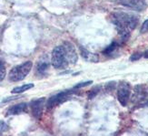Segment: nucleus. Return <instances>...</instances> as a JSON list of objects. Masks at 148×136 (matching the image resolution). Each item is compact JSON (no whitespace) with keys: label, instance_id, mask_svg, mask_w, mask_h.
<instances>
[{"label":"nucleus","instance_id":"nucleus-1","mask_svg":"<svg viewBox=\"0 0 148 136\" xmlns=\"http://www.w3.org/2000/svg\"><path fill=\"white\" fill-rule=\"evenodd\" d=\"M139 17L125 12H114L112 14V22L116 27L118 33L124 38L129 37L130 31L136 28Z\"/></svg>","mask_w":148,"mask_h":136},{"label":"nucleus","instance_id":"nucleus-2","mask_svg":"<svg viewBox=\"0 0 148 136\" xmlns=\"http://www.w3.org/2000/svg\"><path fill=\"white\" fill-rule=\"evenodd\" d=\"M51 64L55 69H66L69 65L66 51L63 44L53 49L52 56H51Z\"/></svg>","mask_w":148,"mask_h":136},{"label":"nucleus","instance_id":"nucleus-3","mask_svg":"<svg viewBox=\"0 0 148 136\" xmlns=\"http://www.w3.org/2000/svg\"><path fill=\"white\" fill-rule=\"evenodd\" d=\"M33 67V63L31 61H25L20 65H17L11 69L8 74V80L12 82H17L23 80L28 75Z\"/></svg>","mask_w":148,"mask_h":136},{"label":"nucleus","instance_id":"nucleus-4","mask_svg":"<svg viewBox=\"0 0 148 136\" xmlns=\"http://www.w3.org/2000/svg\"><path fill=\"white\" fill-rule=\"evenodd\" d=\"M131 87L126 81H121L117 87V99L123 106H126L130 99Z\"/></svg>","mask_w":148,"mask_h":136},{"label":"nucleus","instance_id":"nucleus-5","mask_svg":"<svg viewBox=\"0 0 148 136\" xmlns=\"http://www.w3.org/2000/svg\"><path fill=\"white\" fill-rule=\"evenodd\" d=\"M71 94H72L71 90H65V92H59V93H57V94L52 96L47 101V110L53 109L56 106H58L59 104L63 103L64 101H67L69 97L71 96Z\"/></svg>","mask_w":148,"mask_h":136},{"label":"nucleus","instance_id":"nucleus-6","mask_svg":"<svg viewBox=\"0 0 148 136\" xmlns=\"http://www.w3.org/2000/svg\"><path fill=\"white\" fill-rule=\"evenodd\" d=\"M133 101L139 104L148 103V87L138 85L134 88V93L133 97Z\"/></svg>","mask_w":148,"mask_h":136},{"label":"nucleus","instance_id":"nucleus-7","mask_svg":"<svg viewBox=\"0 0 148 136\" xmlns=\"http://www.w3.org/2000/svg\"><path fill=\"white\" fill-rule=\"evenodd\" d=\"M45 101H46V99H45V98H40V99L32 101L31 103H30L32 115H33L36 119H39L42 116Z\"/></svg>","mask_w":148,"mask_h":136},{"label":"nucleus","instance_id":"nucleus-8","mask_svg":"<svg viewBox=\"0 0 148 136\" xmlns=\"http://www.w3.org/2000/svg\"><path fill=\"white\" fill-rule=\"evenodd\" d=\"M120 4L133 10L142 11L146 8L145 0H120Z\"/></svg>","mask_w":148,"mask_h":136},{"label":"nucleus","instance_id":"nucleus-9","mask_svg":"<svg viewBox=\"0 0 148 136\" xmlns=\"http://www.w3.org/2000/svg\"><path fill=\"white\" fill-rule=\"evenodd\" d=\"M63 45H64V47H65V49H66L69 64L74 65V64L77 60V58H78V57H77V53H76V50H75V47L73 46V44H71L70 42H67V41L64 42Z\"/></svg>","mask_w":148,"mask_h":136},{"label":"nucleus","instance_id":"nucleus-10","mask_svg":"<svg viewBox=\"0 0 148 136\" xmlns=\"http://www.w3.org/2000/svg\"><path fill=\"white\" fill-rule=\"evenodd\" d=\"M50 66L49 60L47 56H41L40 60L37 61L36 63V73L40 76H43L47 73V71Z\"/></svg>","mask_w":148,"mask_h":136},{"label":"nucleus","instance_id":"nucleus-11","mask_svg":"<svg viewBox=\"0 0 148 136\" xmlns=\"http://www.w3.org/2000/svg\"><path fill=\"white\" fill-rule=\"evenodd\" d=\"M27 104L25 102H22V103H18V104H16L14 106L10 107L8 112H6L5 115L6 116H13V115H18L22 112H27Z\"/></svg>","mask_w":148,"mask_h":136},{"label":"nucleus","instance_id":"nucleus-12","mask_svg":"<svg viewBox=\"0 0 148 136\" xmlns=\"http://www.w3.org/2000/svg\"><path fill=\"white\" fill-rule=\"evenodd\" d=\"M80 52H81V56L83 57V59L87 60V61H90V62H97L99 60L98 55L89 52L88 50H86L85 49H80Z\"/></svg>","mask_w":148,"mask_h":136},{"label":"nucleus","instance_id":"nucleus-13","mask_svg":"<svg viewBox=\"0 0 148 136\" xmlns=\"http://www.w3.org/2000/svg\"><path fill=\"white\" fill-rule=\"evenodd\" d=\"M34 87V84L33 83H28V84H24L22 86H19V87H16L12 90V93H15V94H19V93H23L25 92H27L29 89H32Z\"/></svg>","mask_w":148,"mask_h":136},{"label":"nucleus","instance_id":"nucleus-14","mask_svg":"<svg viewBox=\"0 0 148 136\" xmlns=\"http://www.w3.org/2000/svg\"><path fill=\"white\" fill-rule=\"evenodd\" d=\"M117 49H118V44H117V42H115V41H114L110 46H108L104 51H103V53H104L105 55H112V54H114L115 51L117 50Z\"/></svg>","mask_w":148,"mask_h":136},{"label":"nucleus","instance_id":"nucleus-15","mask_svg":"<svg viewBox=\"0 0 148 136\" xmlns=\"http://www.w3.org/2000/svg\"><path fill=\"white\" fill-rule=\"evenodd\" d=\"M99 90H100V87H95L90 90V92H88V99L89 100L93 99L94 97L99 92Z\"/></svg>","mask_w":148,"mask_h":136},{"label":"nucleus","instance_id":"nucleus-16","mask_svg":"<svg viewBox=\"0 0 148 136\" xmlns=\"http://www.w3.org/2000/svg\"><path fill=\"white\" fill-rule=\"evenodd\" d=\"M93 83L92 80H88V81H85V82H81V83H77L76 85L74 86V90H76V89H80V88H83V87H86V86H88V85H91Z\"/></svg>","mask_w":148,"mask_h":136},{"label":"nucleus","instance_id":"nucleus-17","mask_svg":"<svg viewBox=\"0 0 148 136\" xmlns=\"http://www.w3.org/2000/svg\"><path fill=\"white\" fill-rule=\"evenodd\" d=\"M140 32L142 34H145L148 32V19L143 23L142 27H141V29H140Z\"/></svg>","mask_w":148,"mask_h":136},{"label":"nucleus","instance_id":"nucleus-18","mask_svg":"<svg viewBox=\"0 0 148 136\" xmlns=\"http://www.w3.org/2000/svg\"><path fill=\"white\" fill-rule=\"evenodd\" d=\"M0 70H1V72H0V80H3L5 77V67L3 63H1V67H0Z\"/></svg>","mask_w":148,"mask_h":136},{"label":"nucleus","instance_id":"nucleus-19","mask_svg":"<svg viewBox=\"0 0 148 136\" xmlns=\"http://www.w3.org/2000/svg\"><path fill=\"white\" fill-rule=\"evenodd\" d=\"M142 56H144V54H142V53H140V52H136V53H134V54H133L132 56H131V58H130V60H132V61H134V60H139L141 57Z\"/></svg>","mask_w":148,"mask_h":136},{"label":"nucleus","instance_id":"nucleus-20","mask_svg":"<svg viewBox=\"0 0 148 136\" xmlns=\"http://www.w3.org/2000/svg\"><path fill=\"white\" fill-rule=\"evenodd\" d=\"M6 129H8V125H5V122L1 121V132L3 133L4 131H6Z\"/></svg>","mask_w":148,"mask_h":136},{"label":"nucleus","instance_id":"nucleus-21","mask_svg":"<svg viewBox=\"0 0 148 136\" xmlns=\"http://www.w3.org/2000/svg\"><path fill=\"white\" fill-rule=\"evenodd\" d=\"M144 57L146 58V59H148V49L145 51V53H144Z\"/></svg>","mask_w":148,"mask_h":136}]
</instances>
